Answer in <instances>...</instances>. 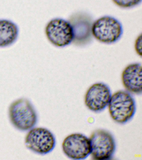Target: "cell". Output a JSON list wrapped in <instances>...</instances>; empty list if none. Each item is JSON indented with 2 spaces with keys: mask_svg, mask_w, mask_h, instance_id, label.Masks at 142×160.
I'll return each instance as SVG.
<instances>
[{
  "mask_svg": "<svg viewBox=\"0 0 142 160\" xmlns=\"http://www.w3.org/2000/svg\"><path fill=\"white\" fill-rule=\"evenodd\" d=\"M8 115L12 126L22 132L29 131L38 121L37 110L27 98H20L13 101L8 107Z\"/></svg>",
  "mask_w": 142,
  "mask_h": 160,
  "instance_id": "6da1fadb",
  "label": "cell"
},
{
  "mask_svg": "<svg viewBox=\"0 0 142 160\" xmlns=\"http://www.w3.org/2000/svg\"><path fill=\"white\" fill-rule=\"evenodd\" d=\"M108 106L112 119L116 123L122 125L132 119L136 108L133 95L124 90L117 91L112 95Z\"/></svg>",
  "mask_w": 142,
  "mask_h": 160,
  "instance_id": "7a4b0ae2",
  "label": "cell"
},
{
  "mask_svg": "<svg viewBox=\"0 0 142 160\" xmlns=\"http://www.w3.org/2000/svg\"><path fill=\"white\" fill-rule=\"evenodd\" d=\"M123 33L121 23L112 16H102L92 24V36L102 43L108 44L115 43L120 39Z\"/></svg>",
  "mask_w": 142,
  "mask_h": 160,
  "instance_id": "3957f363",
  "label": "cell"
},
{
  "mask_svg": "<svg viewBox=\"0 0 142 160\" xmlns=\"http://www.w3.org/2000/svg\"><path fill=\"white\" fill-rule=\"evenodd\" d=\"M24 144L32 152L45 155L50 153L55 148L56 139L53 132L48 128L35 126L27 132Z\"/></svg>",
  "mask_w": 142,
  "mask_h": 160,
  "instance_id": "277c9868",
  "label": "cell"
},
{
  "mask_svg": "<svg viewBox=\"0 0 142 160\" xmlns=\"http://www.w3.org/2000/svg\"><path fill=\"white\" fill-rule=\"evenodd\" d=\"M91 146V154L95 160L111 159L116 150L114 136L107 130L99 129L95 131L89 138Z\"/></svg>",
  "mask_w": 142,
  "mask_h": 160,
  "instance_id": "5b68a950",
  "label": "cell"
},
{
  "mask_svg": "<svg viewBox=\"0 0 142 160\" xmlns=\"http://www.w3.org/2000/svg\"><path fill=\"white\" fill-rule=\"evenodd\" d=\"M45 32L49 42L56 47H66L73 42L71 25L64 19L57 18L51 20L46 25Z\"/></svg>",
  "mask_w": 142,
  "mask_h": 160,
  "instance_id": "8992f818",
  "label": "cell"
},
{
  "mask_svg": "<svg viewBox=\"0 0 142 160\" xmlns=\"http://www.w3.org/2000/svg\"><path fill=\"white\" fill-rule=\"evenodd\" d=\"M69 22L73 28L74 37L72 42L74 44L85 46L91 41L93 22L91 16L85 12H78L72 15Z\"/></svg>",
  "mask_w": 142,
  "mask_h": 160,
  "instance_id": "52a82bcc",
  "label": "cell"
},
{
  "mask_svg": "<svg viewBox=\"0 0 142 160\" xmlns=\"http://www.w3.org/2000/svg\"><path fill=\"white\" fill-rule=\"evenodd\" d=\"M63 153L73 160H83L91 154L89 138L80 133H74L67 136L62 145Z\"/></svg>",
  "mask_w": 142,
  "mask_h": 160,
  "instance_id": "ba28073f",
  "label": "cell"
},
{
  "mask_svg": "<svg viewBox=\"0 0 142 160\" xmlns=\"http://www.w3.org/2000/svg\"><path fill=\"white\" fill-rule=\"evenodd\" d=\"M112 93L105 83L98 82L91 85L85 96V103L88 109L95 112H102L108 106Z\"/></svg>",
  "mask_w": 142,
  "mask_h": 160,
  "instance_id": "9c48e42d",
  "label": "cell"
},
{
  "mask_svg": "<svg viewBox=\"0 0 142 160\" xmlns=\"http://www.w3.org/2000/svg\"><path fill=\"white\" fill-rule=\"evenodd\" d=\"M121 79L123 86L126 91L130 92L132 94L141 95V64L139 62H134L128 65L122 72Z\"/></svg>",
  "mask_w": 142,
  "mask_h": 160,
  "instance_id": "30bf717a",
  "label": "cell"
},
{
  "mask_svg": "<svg viewBox=\"0 0 142 160\" xmlns=\"http://www.w3.org/2000/svg\"><path fill=\"white\" fill-rule=\"evenodd\" d=\"M19 30L18 26L11 20L0 19V48L9 47L18 39Z\"/></svg>",
  "mask_w": 142,
  "mask_h": 160,
  "instance_id": "8fae6325",
  "label": "cell"
},
{
  "mask_svg": "<svg viewBox=\"0 0 142 160\" xmlns=\"http://www.w3.org/2000/svg\"><path fill=\"white\" fill-rule=\"evenodd\" d=\"M116 6L121 8H131L138 6L142 0H112Z\"/></svg>",
  "mask_w": 142,
  "mask_h": 160,
  "instance_id": "7c38bea8",
  "label": "cell"
},
{
  "mask_svg": "<svg viewBox=\"0 0 142 160\" xmlns=\"http://www.w3.org/2000/svg\"><path fill=\"white\" fill-rule=\"evenodd\" d=\"M135 50L139 56H142V36L141 34L137 37L134 45Z\"/></svg>",
  "mask_w": 142,
  "mask_h": 160,
  "instance_id": "4fadbf2b",
  "label": "cell"
}]
</instances>
